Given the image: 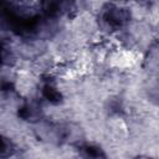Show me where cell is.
I'll return each mask as SVG.
<instances>
[{
    "label": "cell",
    "instance_id": "obj_1",
    "mask_svg": "<svg viewBox=\"0 0 159 159\" xmlns=\"http://www.w3.org/2000/svg\"><path fill=\"white\" fill-rule=\"evenodd\" d=\"M130 17V14L124 7L108 5L101 14V24L106 30H117L125 25Z\"/></svg>",
    "mask_w": 159,
    "mask_h": 159
},
{
    "label": "cell",
    "instance_id": "obj_2",
    "mask_svg": "<svg viewBox=\"0 0 159 159\" xmlns=\"http://www.w3.org/2000/svg\"><path fill=\"white\" fill-rule=\"evenodd\" d=\"M19 117L25 120H37L41 117V108L36 103H24L19 108Z\"/></svg>",
    "mask_w": 159,
    "mask_h": 159
},
{
    "label": "cell",
    "instance_id": "obj_3",
    "mask_svg": "<svg viewBox=\"0 0 159 159\" xmlns=\"http://www.w3.org/2000/svg\"><path fill=\"white\" fill-rule=\"evenodd\" d=\"M81 154L83 159H106V155L102 149L92 144H86L81 147Z\"/></svg>",
    "mask_w": 159,
    "mask_h": 159
},
{
    "label": "cell",
    "instance_id": "obj_4",
    "mask_svg": "<svg viewBox=\"0 0 159 159\" xmlns=\"http://www.w3.org/2000/svg\"><path fill=\"white\" fill-rule=\"evenodd\" d=\"M42 94H43V97H45L48 102H51V103H53V104L60 103V102H61V98H62V96H61V93L57 91V88H56L55 86L50 84V83H47V84L43 86V88H42Z\"/></svg>",
    "mask_w": 159,
    "mask_h": 159
},
{
    "label": "cell",
    "instance_id": "obj_5",
    "mask_svg": "<svg viewBox=\"0 0 159 159\" xmlns=\"http://www.w3.org/2000/svg\"><path fill=\"white\" fill-rule=\"evenodd\" d=\"M14 153H15V145H14V143L10 139L2 137V140H1V158L5 159V158L12 155Z\"/></svg>",
    "mask_w": 159,
    "mask_h": 159
},
{
    "label": "cell",
    "instance_id": "obj_6",
    "mask_svg": "<svg viewBox=\"0 0 159 159\" xmlns=\"http://www.w3.org/2000/svg\"><path fill=\"white\" fill-rule=\"evenodd\" d=\"M135 159H150V158H144V157H139V158H135Z\"/></svg>",
    "mask_w": 159,
    "mask_h": 159
}]
</instances>
